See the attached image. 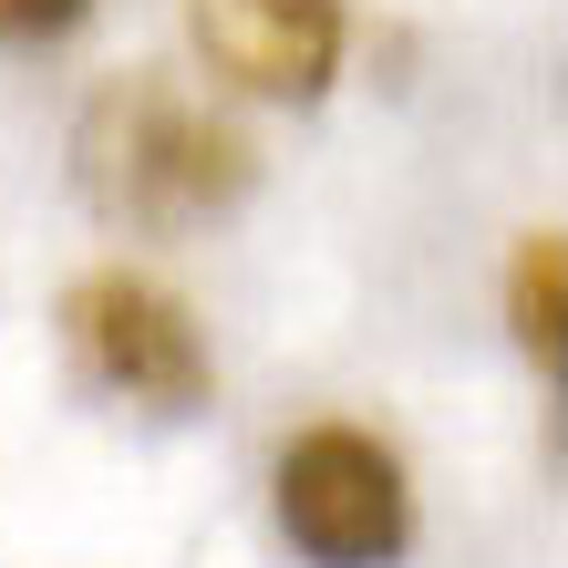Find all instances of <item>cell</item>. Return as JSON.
<instances>
[{
	"mask_svg": "<svg viewBox=\"0 0 568 568\" xmlns=\"http://www.w3.org/2000/svg\"><path fill=\"white\" fill-rule=\"evenodd\" d=\"M207 73L258 104H321L342 73V0H186Z\"/></svg>",
	"mask_w": 568,
	"mask_h": 568,
	"instance_id": "4",
	"label": "cell"
},
{
	"mask_svg": "<svg viewBox=\"0 0 568 568\" xmlns=\"http://www.w3.org/2000/svg\"><path fill=\"white\" fill-rule=\"evenodd\" d=\"M83 21H93V0H0V42L11 52H42L62 31H83Z\"/></svg>",
	"mask_w": 568,
	"mask_h": 568,
	"instance_id": "6",
	"label": "cell"
},
{
	"mask_svg": "<svg viewBox=\"0 0 568 568\" xmlns=\"http://www.w3.org/2000/svg\"><path fill=\"white\" fill-rule=\"evenodd\" d=\"M280 527L311 568H393L414 548L404 455L362 424H311L280 445Z\"/></svg>",
	"mask_w": 568,
	"mask_h": 568,
	"instance_id": "2",
	"label": "cell"
},
{
	"mask_svg": "<svg viewBox=\"0 0 568 568\" xmlns=\"http://www.w3.org/2000/svg\"><path fill=\"white\" fill-rule=\"evenodd\" d=\"M73 176L93 196V217L135 227V239H186V227L227 217L258 176L248 135L227 114H207L186 83L165 73H124L83 104L73 124Z\"/></svg>",
	"mask_w": 568,
	"mask_h": 568,
	"instance_id": "1",
	"label": "cell"
},
{
	"mask_svg": "<svg viewBox=\"0 0 568 568\" xmlns=\"http://www.w3.org/2000/svg\"><path fill=\"white\" fill-rule=\"evenodd\" d=\"M507 321H517V342L538 373H558L568 362V239L558 227H538V239L517 248V270H507Z\"/></svg>",
	"mask_w": 568,
	"mask_h": 568,
	"instance_id": "5",
	"label": "cell"
},
{
	"mask_svg": "<svg viewBox=\"0 0 568 568\" xmlns=\"http://www.w3.org/2000/svg\"><path fill=\"white\" fill-rule=\"evenodd\" d=\"M62 331H73L83 373L104 393H124V404H145V414H196L217 393V352H207V331H196V311L165 280H145V270L73 280Z\"/></svg>",
	"mask_w": 568,
	"mask_h": 568,
	"instance_id": "3",
	"label": "cell"
}]
</instances>
